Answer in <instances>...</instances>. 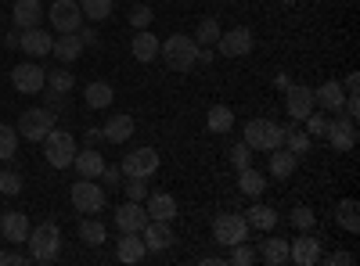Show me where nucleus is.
I'll return each instance as SVG.
<instances>
[{"mask_svg": "<svg viewBox=\"0 0 360 266\" xmlns=\"http://www.w3.org/2000/svg\"><path fill=\"white\" fill-rule=\"evenodd\" d=\"M238 187H242V194H249V198H259L263 191H266V180H263V173L259 169H238Z\"/></svg>", "mask_w": 360, "mask_h": 266, "instance_id": "obj_33", "label": "nucleus"}, {"mask_svg": "<svg viewBox=\"0 0 360 266\" xmlns=\"http://www.w3.org/2000/svg\"><path fill=\"white\" fill-rule=\"evenodd\" d=\"M76 86V76L69 72V69H51L47 72V79H44V91L47 94H54V98H65L69 91Z\"/></svg>", "mask_w": 360, "mask_h": 266, "instance_id": "obj_30", "label": "nucleus"}, {"mask_svg": "<svg viewBox=\"0 0 360 266\" xmlns=\"http://www.w3.org/2000/svg\"><path fill=\"white\" fill-rule=\"evenodd\" d=\"M256 259H263V262H270V266H285V262H288V241H285V238H266V241H259Z\"/></svg>", "mask_w": 360, "mask_h": 266, "instance_id": "obj_28", "label": "nucleus"}, {"mask_svg": "<svg viewBox=\"0 0 360 266\" xmlns=\"http://www.w3.org/2000/svg\"><path fill=\"white\" fill-rule=\"evenodd\" d=\"M295 162H299V155H292L288 147H274V152H270V173H274L278 180L295 173Z\"/></svg>", "mask_w": 360, "mask_h": 266, "instance_id": "obj_32", "label": "nucleus"}, {"mask_svg": "<svg viewBox=\"0 0 360 266\" xmlns=\"http://www.w3.org/2000/svg\"><path fill=\"white\" fill-rule=\"evenodd\" d=\"M205 126L213 130V133H231L234 130V112L227 105H213L205 112Z\"/></svg>", "mask_w": 360, "mask_h": 266, "instance_id": "obj_31", "label": "nucleus"}, {"mask_svg": "<svg viewBox=\"0 0 360 266\" xmlns=\"http://www.w3.org/2000/svg\"><path fill=\"white\" fill-rule=\"evenodd\" d=\"M328 262H332V266H353L356 255L353 252H332V255H328Z\"/></svg>", "mask_w": 360, "mask_h": 266, "instance_id": "obj_48", "label": "nucleus"}, {"mask_svg": "<svg viewBox=\"0 0 360 266\" xmlns=\"http://www.w3.org/2000/svg\"><path fill=\"white\" fill-rule=\"evenodd\" d=\"M119 169H123V176H155L159 169V152L155 147H134V152L123 155V162H119Z\"/></svg>", "mask_w": 360, "mask_h": 266, "instance_id": "obj_8", "label": "nucleus"}, {"mask_svg": "<svg viewBox=\"0 0 360 266\" xmlns=\"http://www.w3.org/2000/svg\"><path fill=\"white\" fill-rule=\"evenodd\" d=\"M119 180H123V169L105 162V169H101V176H98V184H101V187H108V191H115V187H123Z\"/></svg>", "mask_w": 360, "mask_h": 266, "instance_id": "obj_45", "label": "nucleus"}, {"mask_svg": "<svg viewBox=\"0 0 360 266\" xmlns=\"http://www.w3.org/2000/svg\"><path fill=\"white\" fill-rule=\"evenodd\" d=\"M44 4L40 0H15V11H11V22H15V29H33V25H40L44 22Z\"/></svg>", "mask_w": 360, "mask_h": 266, "instance_id": "obj_20", "label": "nucleus"}, {"mask_svg": "<svg viewBox=\"0 0 360 266\" xmlns=\"http://www.w3.org/2000/svg\"><path fill=\"white\" fill-rule=\"evenodd\" d=\"M54 126V112L51 108H25L22 119H18V133L25 140H44Z\"/></svg>", "mask_w": 360, "mask_h": 266, "instance_id": "obj_10", "label": "nucleus"}, {"mask_svg": "<svg viewBox=\"0 0 360 266\" xmlns=\"http://www.w3.org/2000/svg\"><path fill=\"white\" fill-rule=\"evenodd\" d=\"M141 238H144V248L148 252H166L176 238H173V227L166 220H148L141 227Z\"/></svg>", "mask_w": 360, "mask_h": 266, "instance_id": "obj_14", "label": "nucleus"}, {"mask_svg": "<svg viewBox=\"0 0 360 266\" xmlns=\"http://www.w3.org/2000/svg\"><path fill=\"white\" fill-rule=\"evenodd\" d=\"M303 123H307V133L310 137H324V130H328V119H324V115H317V112H310Z\"/></svg>", "mask_w": 360, "mask_h": 266, "instance_id": "obj_47", "label": "nucleus"}, {"mask_svg": "<svg viewBox=\"0 0 360 266\" xmlns=\"http://www.w3.org/2000/svg\"><path fill=\"white\" fill-rule=\"evenodd\" d=\"M310 140H314V137H310L307 130H285V140H281V144L288 147L292 155H307V152H310Z\"/></svg>", "mask_w": 360, "mask_h": 266, "instance_id": "obj_38", "label": "nucleus"}, {"mask_svg": "<svg viewBox=\"0 0 360 266\" xmlns=\"http://www.w3.org/2000/svg\"><path fill=\"white\" fill-rule=\"evenodd\" d=\"M245 220H249L252 230H274V227H278V213L270 209V205H259V201L245 213Z\"/></svg>", "mask_w": 360, "mask_h": 266, "instance_id": "obj_34", "label": "nucleus"}, {"mask_svg": "<svg viewBox=\"0 0 360 266\" xmlns=\"http://www.w3.org/2000/svg\"><path fill=\"white\" fill-rule=\"evenodd\" d=\"M281 94H285V112H288V119H295V123H303L307 115L317 108L314 91H310V86H303V83H288Z\"/></svg>", "mask_w": 360, "mask_h": 266, "instance_id": "obj_7", "label": "nucleus"}, {"mask_svg": "<svg viewBox=\"0 0 360 266\" xmlns=\"http://www.w3.org/2000/svg\"><path fill=\"white\" fill-rule=\"evenodd\" d=\"M0 238H4V230H0Z\"/></svg>", "mask_w": 360, "mask_h": 266, "instance_id": "obj_58", "label": "nucleus"}, {"mask_svg": "<svg viewBox=\"0 0 360 266\" xmlns=\"http://www.w3.org/2000/svg\"><path fill=\"white\" fill-rule=\"evenodd\" d=\"M242 140L252 147V152H274V147H281V140H285V126L274 123V119H249Z\"/></svg>", "mask_w": 360, "mask_h": 266, "instance_id": "obj_3", "label": "nucleus"}, {"mask_svg": "<svg viewBox=\"0 0 360 266\" xmlns=\"http://www.w3.org/2000/svg\"><path fill=\"white\" fill-rule=\"evenodd\" d=\"M72 205H76V213H101L108 205V191L98 180L79 176V180L72 184Z\"/></svg>", "mask_w": 360, "mask_h": 266, "instance_id": "obj_5", "label": "nucleus"}, {"mask_svg": "<svg viewBox=\"0 0 360 266\" xmlns=\"http://www.w3.org/2000/svg\"><path fill=\"white\" fill-rule=\"evenodd\" d=\"M0 266H8V252H0Z\"/></svg>", "mask_w": 360, "mask_h": 266, "instance_id": "obj_56", "label": "nucleus"}, {"mask_svg": "<svg viewBox=\"0 0 360 266\" xmlns=\"http://www.w3.org/2000/svg\"><path fill=\"white\" fill-rule=\"evenodd\" d=\"M314 101H317L324 112H342V101H346L342 83H339V79H328V83H321L317 91H314Z\"/></svg>", "mask_w": 360, "mask_h": 266, "instance_id": "obj_22", "label": "nucleus"}, {"mask_svg": "<svg viewBox=\"0 0 360 266\" xmlns=\"http://www.w3.org/2000/svg\"><path fill=\"white\" fill-rule=\"evenodd\" d=\"M44 159L54 169H69L72 159H76V137L69 130H51L44 137Z\"/></svg>", "mask_w": 360, "mask_h": 266, "instance_id": "obj_4", "label": "nucleus"}, {"mask_svg": "<svg viewBox=\"0 0 360 266\" xmlns=\"http://www.w3.org/2000/svg\"><path fill=\"white\" fill-rule=\"evenodd\" d=\"M213 238H217V245H224V248L245 241V238H249V220L238 216V213H220V216L213 220Z\"/></svg>", "mask_w": 360, "mask_h": 266, "instance_id": "obj_6", "label": "nucleus"}, {"mask_svg": "<svg viewBox=\"0 0 360 266\" xmlns=\"http://www.w3.org/2000/svg\"><path fill=\"white\" fill-rule=\"evenodd\" d=\"M0 194H22V173L15 169H0Z\"/></svg>", "mask_w": 360, "mask_h": 266, "instance_id": "obj_40", "label": "nucleus"}, {"mask_svg": "<svg viewBox=\"0 0 360 266\" xmlns=\"http://www.w3.org/2000/svg\"><path fill=\"white\" fill-rule=\"evenodd\" d=\"M159 44H162V40L152 33V29H137V36H134L130 51H134L137 62H155V58H159Z\"/></svg>", "mask_w": 360, "mask_h": 266, "instance_id": "obj_24", "label": "nucleus"}, {"mask_svg": "<svg viewBox=\"0 0 360 266\" xmlns=\"http://www.w3.org/2000/svg\"><path fill=\"white\" fill-rule=\"evenodd\" d=\"M159 54H162L166 69H173V72H191L198 65V44H195V36H184V33L166 36V44H159Z\"/></svg>", "mask_w": 360, "mask_h": 266, "instance_id": "obj_1", "label": "nucleus"}, {"mask_svg": "<svg viewBox=\"0 0 360 266\" xmlns=\"http://www.w3.org/2000/svg\"><path fill=\"white\" fill-rule=\"evenodd\" d=\"M288 83H292V79H288L285 72H278V79H274V86H278V91H285V86H288Z\"/></svg>", "mask_w": 360, "mask_h": 266, "instance_id": "obj_54", "label": "nucleus"}, {"mask_svg": "<svg viewBox=\"0 0 360 266\" xmlns=\"http://www.w3.org/2000/svg\"><path fill=\"white\" fill-rule=\"evenodd\" d=\"M152 18H155V11L148 8V4H134L130 15H127V22H130L134 29H148V25H152Z\"/></svg>", "mask_w": 360, "mask_h": 266, "instance_id": "obj_41", "label": "nucleus"}, {"mask_svg": "<svg viewBox=\"0 0 360 266\" xmlns=\"http://www.w3.org/2000/svg\"><path fill=\"white\" fill-rule=\"evenodd\" d=\"M0 230H4V238L8 241H15V245H25V238H29V220H25V213H4L0 216Z\"/></svg>", "mask_w": 360, "mask_h": 266, "instance_id": "obj_26", "label": "nucleus"}, {"mask_svg": "<svg viewBox=\"0 0 360 266\" xmlns=\"http://www.w3.org/2000/svg\"><path fill=\"white\" fill-rule=\"evenodd\" d=\"M288 262H295V266H314V262H321V241L314 238L310 230H303L295 241H288Z\"/></svg>", "mask_w": 360, "mask_h": 266, "instance_id": "obj_13", "label": "nucleus"}, {"mask_svg": "<svg viewBox=\"0 0 360 266\" xmlns=\"http://www.w3.org/2000/svg\"><path fill=\"white\" fill-rule=\"evenodd\" d=\"M342 91H346V94H360V76H356V72H349V76H346Z\"/></svg>", "mask_w": 360, "mask_h": 266, "instance_id": "obj_50", "label": "nucleus"}, {"mask_svg": "<svg viewBox=\"0 0 360 266\" xmlns=\"http://www.w3.org/2000/svg\"><path fill=\"white\" fill-rule=\"evenodd\" d=\"M15 152H18V130L0 123V159H15Z\"/></svg>", "mask_w": 360, "mask_h": 266, "instance_id": "obj_39", "label": "nucleus"}, {"mask_svg": "<svg viewBox=\"0 0 360 266\" xmlns=\"http://www.w3.org/2000/svg\"><path fill=\"white\" fill-rule=\"evenodd\" d=\"M79 238H83V245L98 248V245H105L108 230H105V223H101V220H79Z\"/></svg>", "mask_w": 360, "mask_h": 266, "instance_id": "obj_35", "label": "nucleus"}, {"mask_svg": "<svg viewBox=\"0 0 360 266\" xmlns=\"http://www.w3.org/2000/svg\"><path fill=\"white\" fill-rule=\"evenodd\" d=\"M292 223H295L299 230H314L317 216H314V209H307V205H299V209H292Z\"/></svg>", "mask_w": 360, "mask_h": 266, "instance_id": "obj_46", "label": "nucleus"}, {"mask_svg": "<svg viewBox=\"0 0 360 266\" xmlns=\"http://www.w3.org/2000/svg\"><path fill=\"white\" fill-rule=\"evenodd\" d=\"M79 11L90 22H105L112 15V0H79Z\"/></svg>", "mask_w": 360, "mask_h": 266, "instance_id": "obj_37", "label": "nucleus"}, {"mask_svg": "<svg viewBox=\"0 0 360 266\" xmlns=\"http://www.w3.org/2000/svg\"><path fill=\"white\" fill-rule=\"evenodd\" d=\"M252 44H256L252 29L234 25V29H227V33H220V40H217L213 47H217V54H224V58H245V54L252 51Z\"/></svg>", "mask_w": 360, "mask_h": 266, "instance_id": "obj_9", "label": "nucleus"}, {"mask_svg": "<svg viewBox=\"0 0 360 266\" xmlns=\"http://www.w3.org/2000/svg\"><path fill=\"white\" fill-rule=\"evenodd\" d=\"M213 58H217V54H213V51H209V47H205V51L198 47V62H202V65H209V62H213Z\"/></svg>", "mask_w": 360, "mask_h": 266, "instance_id": "obj_53", "label": "nucleus"}, {"mask_svg": "<svg viewBox=\"0 0 360 266\" xmlns=\"http://www.w3.org/2000/svg\"><path fill=\"white\" fill-rule=\"evenodd\" d=\"M83 101H86L90 108H108V105L115 101V91H112V83H105V79H94V83H86V86H83Z\"/></svg>", "mask_w": 360, "mask_h": 266, "instance_id": "obj_27", "label": "nucleus"}, {"mask_svg": "<svg viewBox=\"0 0 360 266\" xmlns=\"http://www.w3.org/2000/svg\"><path fill=\"white\" fill-rule=\"evenodd\" d=\"M144 213H148V220H166V223H173V220H176V198H173L169 191H148Z\"/></svg>", "mask_w": 360, "mask_h": 266, "instance_id": "obj_15", "label": "nucleus"}, {"mask_svg": "<svg viewBox=\"0 0 360 266\" xmlns=\"http://www.w3.org/2000/svg\"><path fill=\"white\" fill-rule=\"evenodd\" d=\"M25 245H29V255H33L37 262H51L58 255V248H62V230H58V223L47 220V223L29 230Z\"/></svg>", "mask_w": 360, "mask_h": 266, "instance_id": "obj_2", "label": "nucleus"}, {"mask_svg": "<svg viewBox=\"0 0 360 266\" xmlns=\"http://www.w3.org/2000/svg\"><path fill=\"white\" fill-rule=\"evenodd\" d=\"M44 79H47V69H40L37 62H22V65L11 69V86L18 94H40Z\"/></svg>", "mask_w": 360, "mask_h": 266, "instance_id": "obj_12", "label": "nucleus"}, {"mask_svg": "<svg viewBox=\"0 0 360 266\" xmlns=\"http://www.w3.org/2000/svg\"><path fill=\"white\" fill-rule=\"evenodd\" d=\"M76 33H79V40H83V47H98V33H94V29H76Z\"/></svg>", "mask_w": 360, "mask_h": 266, "instance_id": "obj_49", "label": "nucleus"}, {"mask_svg": "<svg viewBox=\"0 0 360 266\" xmlns=\"http://www.w3.org/2000/svg\"><path fill=\"white\" fill-rule=\"evenodd\" d=\"M18 40H22V29H11V33L4 36V47L8 51H18Z\"/></svg>", "mask_w": 360, "mask_h": 266, "instance_id": "obj_51", "label": "nucleus"}, {"mask_svg": "<svg viewBox=\"0 0 360 266\" xmlns=\"http://www.w3.org/2000/svg\"><path fill=\"white\" fill-rule=\"evenodd\" d=\"M18 47H22L29 58H47V54H51V47H54V40H51V33H47L44 25H33V29H22Z\"/></svg>", "mask_w": 360, "mask_h": 266, "instance_id": "obj_18", "label": "nucleus"}, {"mask_svg": "<svg viewBox=\"0 0 360 266\" xmlns=\"http://www.w3.org/2000/svg\"><path fill=\"white\" fill-rule=\"evenodd\" d=\"M227 155H231V162H234V169H249V166H252V147H249L245 140H238V144L231 147V152H227Z\"/></svg>", "mask_w": 360, "mask_h": 266, "instance_id": "obj_42", "label": "nucleus"}, {"mask_svg": "<svg viewBox=\"0 0 360 266\" xmlns=\"http://www.w3.org/2000/svg\"><path fill=\"white\" fill-rule=\"evenodd\" d=\"M220 33H224V29H220L217 18H202L198 29H195V44H198V47H213V44L220 40Z\"/></svg>", "mask_w": 360, "mask_h": 266, "instance_id": "obj_36", "label": "nucleus"}, {"mask_svg": "<svg viewBox=\"0 0 360 266\" xmlns=\"http://www.w3.org/2000/svg\"><path fill=\"white\" fill-rule=\"evenodd\" d=\"M335 223H339L342 230H349V234L360 230V205H356V198H342V201L335 205Z\"/></svg>", "mask_w": 360, "mask_h": 266, "instance_id": "obj_29", "label": "nucleus"}, {"mask_svg": "<svg viewBox=\"0 0 360 266\" xmlns=\"http://www.w3.org/2000/svg\"><path fill=\"white\" fill-rule=\"evenodd\" d=\"M127 201H144L148 198V184H144V176H127Z\"/></svg>", "mask_w": 360, "mask_h": 266, "instance_id": "obj_44", "label": "nucleus"}, {"mask_svg": "<svg viewBox=\"0 0 360 266\" xmlns=\"http://www.w3.org/2000/svg\"><path fill=\"white\" fill-rule=\"evenodd\" d=\"M324 137H328V144L335 147V152H353L356 147V123L353 119H335V123H328V130H324Z\"/></svg>", "mask_w": 360, "mask_h": 266, "instance_id": "obj_16", "label": "nucleus"}, {"mask_svg": "<svg viewBox=\"0 0 360 266\" xmlns=\"http://www.w3.org/2000/svg\"><path fill=\"white\" fill-rule=\"evenodd\" d=\"M72 166H76L79 176H86V180H98L101 169H105V155L98 152V147H86V152H76Z\"/></svg>", "mask_w": 360, "mask_h": 266, "instance_id": "obj_23", "label": "nucleus"}, {"mask_svg": "<svg viewBox=\"0 0 360 266\" xmlns=\"http://www.w3.org/2000/svg\"><path fill=\"white\" fill-rule=\"evenodd\" d=\"M86 140H90V144H98V140H105V137H101V130H86Z\"/></svg>", "mask_w": 360, "mask_h": 266, "instance_id": "obj_55", "label": "nucleus"}, {"mask_svg": "<svg viewBox=\"0 0 360 266\" xmlns=\"http://www.w3.org/2000/svg\"><path fill=\"white\" fill-rule=\"evenodd\" d=\"M115 259H119V262H130V266H137V262L148 259L144 238H141L137 230H123V238L115 241Z\"/></svg>", "mask_w": 360, "mask_h": 266, "instance_id": "obj_17", "label": "nucleus"}, {"mask_svg": "<svg viewBox=\"0 0 360 266\" xmlns=\"http://www.w3.org/2000/svg\"><path fill=\"white\" fill-rule=\"evenodd\" d=\"M134 130H137V123H134V115H127V112H119V115H112V119L101 126V137L108 140V144H127L130 137H134Z\"/></svg>", "mask_w": 360, "mask_h": 266, "instance_id": "obj_19", "label": "nucleus"}, {"mask_svg": "<svg viewBox=\"0 0 360 266\" xmlns=\"http://www.w3.org/2000/svg\"><path fill=\"white\" fill-rule=\"evenodd\" d=\"M47 15H51V29H58V33H76L83 25L79 0H54Z\"/></svg>", "mask_w": 360, "mask_h": 266, "instance_id": "obj_11", "label": "nucleus"}, {"mask_svg": "<svg viewBox=\"0 0 360 266\" xmlns=\"http://www.w3.org/2000/svg\"><path fill=\"white\" fill-rule=\"evenodd\" d=\"M29 259H33V255H22V252H8V262H11V266H25Z\"/></svg>", "mask_w": 360, "mask_h": 266, "instance_id": "obj_52", "label": "nucleus"}, {"mask_svg": "<svg viewBox=\"0 0 360 266\" xmlns=\"http://www.w3.org/2000/svg\"><path fill=\"white\" fill-rule=\"evenodd\" d=\"M112 220H115V227H119V230H137V234H141V227L148 223L144 201H127V205H119Z\"/></svg>", "mask_w": 360, "mask_h": 266, "instance_id": "obj_21", "label": "nucleus"}, {"mask_svg": "<svg viewBox=\"0 0 360 266\" xmlns=\"http://www.w3.org/2000/svg\"><path fill=\"white\" fill-rule=\"evenodd\" d=\"M227 262H234V266H252L256 262V252L245 245V241H238V245H231V259Z\"/></svg>", "mask_w": 360, "mask_h": 266, "instance_id": "obj_43", "label": "nucleus"}, {"mask_svg": "<svg viewBox=\"0 0 360 266\" xmlns=\"http://www.w3.org/2000/svg\"><path fill=\"white\" fill-rule=\"evenodd\" d=\"M51 54L58 58L62 65H72L76 58L83 54V40H79V33H62L54 40V47H51Z\"/></svg>", "mask_w": 360, "mask_h": 266, "instance_id": "obj_25", "label": "nucleus"}, {"mask_svg": "<svg viewBox=\"0 0 360 266\" xmlns=\"http://www.w3.org/2000/svg\"><path fill=\"white\" fill-rule=\"evenodd\" d=\"M281 4H295V0H281Z\"/></svg>", "mask_w": 360, "mask_h": 266, "instance_id": "obj_57", "label": "nucleus"}]
</instances>
